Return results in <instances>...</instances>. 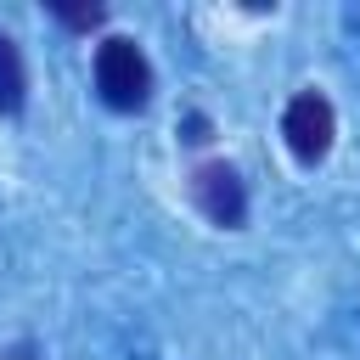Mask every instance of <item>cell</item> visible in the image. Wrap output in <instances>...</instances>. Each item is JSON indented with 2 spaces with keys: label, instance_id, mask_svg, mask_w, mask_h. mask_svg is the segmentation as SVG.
<instances>
[{
  "label": "cell",
  "instance_id": "cell-4",
  "mask_svg": "<svg viewBox=\"0 0 360 360\" xmlns=\"http://www.w3.org/2000/svg\"><path fill=\"white\" fill-rule=\"evenodd\" d=\"M28 96V73H22V51L11 34H0V112H17Z\"/></svg>",
  "mask_w": 360,
  "mask_h": 360
},
{
  "label": "cell",
  "instance_id": "cell-3",
  "mask_svg": "<svg viewBox=\"0 0 360 360\" xmlns=\"http://www.w3.org/2000/svg\"><path fill=\"white\" fill-rule=\"evenodd\" d=\"M191 197H197V208L214 219V225H242V214H248V191H242V180H236V169L231 163H202L197 174H191Z\"/></svg>",
  "mask_w": 360,
  "mask_h": 360
},
{
  "label": "cell",
  "instance_id": "cell-5",
  "mask_svg": "<svg viewBox=\"0 0 360 360\" xmlns=\"http://www.w3.org/2000/svg\"><path fill=\"white\" fill-rule=\"evenodd\" d=\"M56 17L73 22V28H96L101 22V6H56Z\"/></svg>",
  "mask_w": 360,
  "mask_h": 360
},
{
  "label": "cell",
  "instance_id": "cell-1",
  "mask_svg": "<svg viewBox=\"0 0 360 360\" xmlns=\"http://www.w3.org/2000/svg\"><path fill=\"white\" fill-rule=\"evenodd\" d=\"M96 90H101V101L118 107V112L146 107V96H152V68H146V56H141L135 39L112 34V39L96 51Z\"/></svg>",
  "mask_w": 360,
  "mask_h": 360
},
{
  "label": "cell",
  "instance_id": "cell-2",
  "mask_svg": "<svg viewBox=\"0 0 360 360\" xmlns=\"http://www.w3.org/2000/svg\"><path fill=\"white\" fill-rule=\"evenodd\" d=\"M332 129H338V118H332V101L321 90L292 96L287 112H281V135H287L292 158H304V163H321L332 152Z\"/></svg>",
  "mask_w": 360,
  "mask_h": 360
}]
</instances>
